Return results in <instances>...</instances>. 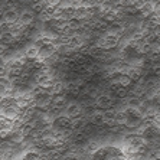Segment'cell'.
Instances as JSON below:
<instances>
[{
  "mask_svg": "<svg viewBox=\"0 0 160 160\" xmlns=\"http://www.w3.org/2000/svg\"><path fill=\"white\" fill-rule=\"evenodd\" d=\"M118 43H120V36L112 35V33H105L97 41L95 46H98V48L102 49V51H111V49H114Z\"/></svg>",
  "mask_w": 160,
  "mask_h": 160,
  "instance_id": "1",
  "label": "cell"
},
{
  "mask_svg": "<svg viewBox=\"0 0 160 160\" xmlns=\"http://www.w3.org/2000/svg\"><path fill=\"white\" fill-rule=\"evenodd\" d=\"M63 116H67L68 118L71 120H77L82 116V105L79 102H68L63 107Z\"/></svg>",
  "mask_w": 160,
  "mask_h": 160,
  "instance_id": "2",
  "label": "cell"
},
{
  "mask_svg": "<svg viewBox=\"0 0 160 160\" xmlns=\"http://www.w3.org/2000/svg\"><path fill=\"white\" fill-rule=\"evenodd\" d=\"M116 105V100L111 97V95H107V94H101L95 98V107L100 108V110H112V107Z\"/></svg>",
  "mask_w": 160,
  "mask_h": 160,
  "instance_id": "3",
  "label": "cell"
},
{
  "mask_svg": "<svg viewBox=\"0 0 160 160\" xmlns=\"http://www.w3.org/2000/svg\"><path fill=\"white\" fill-rule=\"evenodd\" d=\"M35 22V13L30 9H26V10H22L19 13V20H18V25L20 26H29L32 23Z\"/></svg>",
  "mask_w": 160,
  "mask_h": 160,
  "instance_id": "4",
  "label": "cell"
},
{
  "mask_svg": "<svg viewBox=\"0 0 160 160\" xmlns=\"http://www.w3.org/2000/svg\"><path fill=\"white\" fill-rule=\"evenodd\" d=\"M19 20V12L18 9H6L3 13V23L8 26H13Z\"/></svg>",
  "mask_w": 160,
  "mask_h": 160,
  "instance_id": "5",
  "label": "cell"
},
{
  "mask_svg": "<svg viewBox=\"0 0 160 160\" xmlns=\"http://www.w3.org/2000/svg\"><path fill=\"white\" fill-rule=\"evenodd\" d=\"M12 88H13L12 82L9 81L6 77H0V98L9 97V95L12 94Z\"/></svg>",
  "mask_w": 160,
  "mask_h": 160,
  "instance_id": "6",
  "label": "cell"
},
{
  "mask_svg": "<svg viewBox=\"0 0 160 160\" xmlns=\"http://www.w3.org/2000/svg\"><path fill=\"white\" fill-rule=\"evenodd\" d=\"M88 123L94 127L104 126V112L100 111V110L91 112V116H89V118H88Z\"/></svg>",
  "mask_w": 160,
  "mask_h": 160,
  "instance_id": "7",
  "label": "cell"
},
{
  "mask_svg": "<svg viewBox=\"0 0 160 160\" xmlns=\"http://www.w3.org/2000/svg\"><path fill=\"white\" fill-rule=\"evenodd\" d=\"M25 59L26 61H38L39 59V51L35 45H30L25 49Z\"/></svg>",
  "mask_w": 160,
  "mask_h": 160,
  "instance_id": "8",
  "label": "cell"
},
{
  "mask_svg": "<svg viewBox=\"0 0 160 160\" xmlns=\"http://www.w3.org/2000/svg\"><path fill=\"white\" fill-rule=\"evenodd\" d=\"M39 154L41 153L36 152V150H25L22 153V156H20V160H38Z\"/></svg>",
  "mask_w": 160,
  "mask_h": 160,
  "instance_id": "9",
  "label": "cell"
},
{
  "mask_svg": "<svg viewBox=\"0 0 160 160\" xmlns=\"http://www.w3.org/2000/svg\"><path fill=\"white\" fill-rule=\"evenodd\" d=\"M61 3V0H45L46 6H52V8H58V4Z\"/></svg>",
  "mask_w": 160,
  "mask_h": 160,
  "instance_id": "10",
  "label": "cell"
},
{
  "mask_svg": "<svg viewBox=\"0 0 160 160\" xmlns=\"http://www.w3.org/2000/svg\"><path fill=\"white\" fill-rule=\"evenodd\" d=\"M38 160H52V156H51V154H48V153H41Z\"/></svg>",
  "mask_w": 160,
  "mask_h": 160,
  "instance_id": "11",
  "label": "cell"
},
{
  "mask_svg": "<svg viewBox=\"0 0 160 160\" xmlns=\"http://www.w3.org/2000/svg\"><path fill=\"white\" fill-rule=\"evenodd\" d=\"M159 128H160V126H159Z\"/></svg>",
  "mask_w": 160,
  "mask_h": 160,
  "instance_id": "12",
  "label": "cell"
}]
</instances>
